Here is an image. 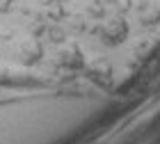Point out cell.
Instances as JSON below:
<instances>
[{
  "mask_svg": "<svg viewBox=\"0 0 160 144\" xmlns=\"http://www.w3.org/2000/svg\"><path fill=\"white\" fill-rule=\"evenodd\" d=\"M41 57V46L37 39H28L23 46H21V62L23 64H32Z\"/></svg>",
  "mask_w": 160,
  "mask_h": 144,
  "instance_id": "obj_2",
  "label": "cell"
},
{
  "mask_svg": "<svg viewBox=\"0 0 160 144\" xmlns=\"http://www.w3.org/2000/svg\"><path fill=\"white\" fill-rule=\"evenodd\" d=\"M101 37H103V44H108V46H119L128 37V23L123 18H114L103 27Z\"/></svg>",
  "mask_w": 160,
  "mask_h": 144,
  "instance_id": "obj_1",
  "label": "cell"
}]
</instances>
